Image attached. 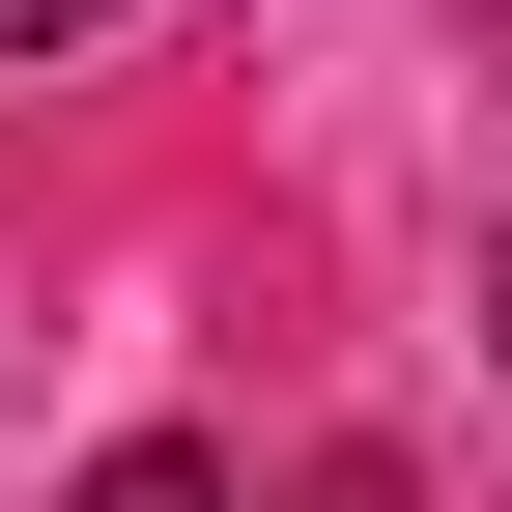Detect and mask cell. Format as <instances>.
I'll use <instances>...</instances> for the list:
<instances>
[{"mask_svg": "<svg viewBox=\"0 0 512 512\" xmlns=\"http://www.w3.org/2000/svg\"><path fill=\"white\" fill-rule=\"evenodd\" d=\"M484 313H512V285H484Z\"/></svg>", "mask_w": 512, "mask_h": 512, "instance_id": "cell-3", "label": "cell"}, {"mask_svg": "<svg viewBox=\"0 0 512 512\" xmlns=\"http://www.w3.org/2000/svg\"><path fill=\"white\" fill-rule=\"evenodd\" d=\"M86 512H228V456H171V427H143V456H86Z\"/></svg>", "mask_w": 512, "mask_h": 512, "instance_id": "cell-1", "label": "cell"}, {"mask_svg": "<svg viewBox=\"0 0 512 512\" xmlns=\"http://www.w3.org/2000/svg\"><path fill=\"white\" fill-rule=\"evenodd\" d=\"M86 29H114V0H0V57H86Z\"/></svg>", "mask_w": 512, "mask_h": 512, "instance_id": "cell-2", "label": "cell"}]
</instances>
